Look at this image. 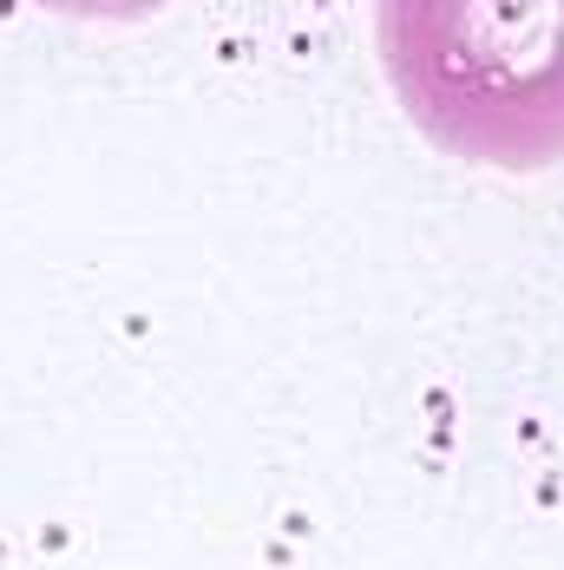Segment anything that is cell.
<instances>
[{
    "label": "cell",
    "instance_id": "2",
    "mask_svg": "<svg viewBox=\"0 0 564 570\" xmlns=\"http://www.w3.org/2000/svg\"><path fill=\"white\" fill-rule=\"evenodd\" d=\"M40 7L79 13V20H145V13H158V7H171V0H40Z\"/></svg>",
    "mask_w": 564,
    "mask_h": 570
},
{
    "label": "cell",
    "instance_id": "1",
    "mask_svg": "<svg viewBox=\"0 0 564 570\" xmlns=\"http://www.w3.org/2000/svg\"><path fill=\"white\" fill-rule=\"evenodd\" d=\"M375 40L400 112L447 158L564 165V0H381Z\"/></svg>",
    "mask_w": 564,
    "mask_h": 570
}]
</instances>
